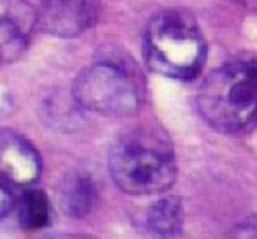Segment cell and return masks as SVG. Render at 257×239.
<instances>
[{"mask_svg":"<svg viewBox=\"0 0 257 239\" xmlns=\"http://www.w3.org/2000/svg\"><path fill=\"white\" fill-rule=\"evenodd\" d=\"M203 120L222 134H238L257 123V60L231 62L213 71L197 92Z\"/></svg>","mask_w":257,"mask_h":239,"instance_id":"cell-1","label":"cell"},{"mask_svg":"<svg viewBox=\"0 0 257 239\" xmlns=\"http://www.w3.org/2000/svg\"><path fill=\"white\" fill-rule=\"evenodd\" d=\"M145 60L152 72L173 79H192L206 62V41L192 16L164 11L154 16L143 37Z\"/></svg>","mask_w":257,"mask_h":239,"instance_id":"cell-2","label":"cell"},{"mask_svg":"<svg viewBox=\"0 0 257 239\" xmlns=\"http://www.w3.org/2000/svg\"><path fill=\"white\" fill-rule=\"evenodd\" d=\"M109 174L128 195H155L175 183L176 165L168 143L152 136H131L111 150Z\"/></svg>","mask_w":257,"mask_h":239,"instance_id":"cell-3","label":"cell"},{"mask_svg":"<svg viewBox=\"0 0 257 239\" xmlns=\"http://www.w3.org/2000/svg\"><path fill=\"white\" fill-rule=\"evenodd\" d=\"M74 100L86 111L104 116H128L140 107V90L125 69L116 64H95L78 76Z\"/></svg>","mask_w":257,"mask_h":239,"instance_id":"cell-4","label":"cell"},{"mask_svg":"<svg viewBox=\"0 0 257 239\" xmlns=\"http://www.w3.org/2000/svg\"><path fill=\"white\" fill-rule=\"evenodd\" d=\"M0 171L9 185L29 186L41 174V157L25 137L4 130L0 137Z\"/></svg>","mask_w":257,"mask_h":239,"instance_id":"cell-5","label":"cell"},{"mask_svg":"<svg viewBox=\"0 0 257 239\" xmlns=\"http://www.w3.org/2000/svg\"><path fill=\"white\" fill-rule=\"evenodd\" d=\"M93 22L88 0H43L37 23L44 32L57 37H76Z\"/></svg>","mask_w":257,"mask_h":239,"instance_id":"cell-6","label":"cell"},{"mask_svg":"<svg viewBox=\"0 0 257 239\" xmlns=\"http://www.w3.org/2000/svg\"><path fill=\"white\" fill-rule=\"evenodd\" d=\"M2 23H0V43L4 62H15L25 51L37 13L25 0H0Z\"/></svg>","mask_w":257,"mask_h":239,"instance_id":"cell-7","label":"cell"},{"mask_svg":"<svg viewBox=\"0 0 257 239\" xmlns=\"http://www.w3.org/2000/svg\"><path fill=\"white\" fill-rule=\"evenodd\" d=\"M57 195L69 216H86L97 200L95 183L86 172H69L58 185Z\"/></svg>","mask_w":257,"mask_h":239,"instance_id":"cell-8","label":"cell"},{"mask_svg":"<svg viewBox=\"0 0 257 239\" xmlns=\"http://www.w3.org/2000/svg\"><path fill=\"white\" fill-rule=\"evenodd\" d=\"M148 227L159 235H176L183 227V206L180 197H166L148 213Z\"/></svg>","mask_w":257,"mask_h":239,"instance_id":"cell-9","label":"cell"},{"mask_svg":"<svg viewBox=\"0 0 257 239\" xmlns=\"http://www.w3.org/2000/svg\"><path fill=\"white\" fill-rule=\"evenodd\" d=\"M18 220L27 230L46 227L50 220V204L46 195L39 190H29L23 193L18 202Z\"/></svg>","mask_w":257,"mask_h":239,"instance_id":"cell-10","label":"cell"},{"mask_svg":"<svg viewBox=\"0 0 257 239\" xmlns=\"http://www.w3.org/2000/svg\"><path fill=\"white\" fill-rule=\"evenodd\" d=\"M232 235L238 237H257V216H250L245 221L238 225L236 232H232Z\"/></svg>","mask_w":257,"mask_h":239,"instance_id":"cell-11","label":"cell"},{"mask_svg":"<svg viewBox=\"0 0 257 239\" xmlns=\"http://www.w3.org/2000/svg\"><path fill=\"white\" fill-rule=\"evenodd\" d=\"M2 200H0V211H2V216H8L9 211L15 207V193L9 192V183L2 179Z\"/></svg>","mask_w":257,"mask_h":239,"instance_id":"cell-12","label":"cell"}]
</instances>
